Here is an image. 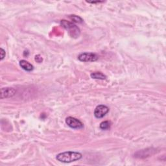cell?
Masks as SVG:
<instances>
[{"label":"cell","instance_id":"3","mask_svg":"<svg viewBox=\"0 0 166 166\" xmlns=\"http://www.w3.org/2000/svg\"><path fill=\"white\" fill-rule=\"evenodd\" d=\"M78 59L80 61L84 62H95L98 59V56L95 53L85 52L80 54L78 56Z\"/></svg>","mask_w":166,"mask_h":166},{"label":"cell","instance_id":"4","mask_svg":"<svg viewBox=\"0 0 166 166\" xmlns=\"http://www.w3.org/2000/svg\"><path fill=\"white\" fill-rule=\"evenodd\" d=\"M66 123L70 127L74 129H80L84 127L83 123L80 120L71 116L66 119Z\"/></svg>","mask_w":166,"mask_h":166},{"label":"cell","instance_id":"9","mask_svg":"<svg viewBox=\"0 0 166 166\" xmlns=\"http://www.w3.org/2000/svg\"><path fill=\"white\" fill-rule=\"evenodd\" d=\"M111 123L110 122H108V121H105V122H103L100 124V128L103 130H108L110 128Z\"/></svg>","mask_w":166,"mask_h":166},{"label":"cell","instance_id":"5","mask_svg":"<svg viewBox=\"0 0 166 166\" xmlns=\"http://www.w3.org/2000/svg\"><path fill=\"white\" fill-rule=\"evenodd\" d=\"M109 107L105 105H99L97 106L95 111H94V116L97 118H102L109 112Z\"/></svg>","mask_w":166,"mask_h":166},{"label":"cell","instance_id":"12","mask_svg":"<svg viewBox=\"0 0 166 166\" xmlns=\"http://www.w3.org/2000/svg\"><path fill=\"white\" fill-rule=\"evenodd\" d=\"M42 57L40 56V55H38L35 57V60L37 61V62H38V63H40V62H41L42 61Z\"/></svg>","mask_w":166,"mask_h":166},{"label":"cell","instance_id":"8","mask_svg":"<svg viewBox=\"0 0 166 166\" xmlns=\"http://www.w3.org/2000/svg\"><path fill=\"white\" fill-rule=\"evenodd\" d=\"M91 77L94 79H99V80H104L106 78V75H105L101 72H99V71H96V72H93L90 75Z\"/></svg>","mask_w":166,"mask_h":166},{"label":"cell","instance_id":"13","mask_svg":"<svg viewBox=\"0 0 166 166\" xmlns=\"http://www.w3.org/2000/svg\"><path fill=\"white\" fill-rule=\"evenodd\" d=\"M88 3H101L103 2H99V1H97V2H88Z\"/></svg>","mask_w":166,"mask_h":166},{"label":"cell","instance_id":"11","mask_svg":"<svg viewBox=\"0 0 166 166\" xmlns=\"http://www.w3.org/2000/svg\"><path fill=\"white\" fill-rule=\"evenodd\" d=\"M0 55H1V60H2L5 57V51L4 50L3 48H1V52H0Z\"/></svg>","mask_w":166,"mask_h":166},{"label":"cell","instance_id":"6","mask_svg":"<svg viewBox=\"0 0 166 166\" xmlns=\"http://www.w3.org/2000/svg\"><path fill=\"white\" fill-rule=\"evenodd\" d=\"M16 90L13 88H3L1 90V98H9L15 95Z\"/></svg>","mask_w":166,"mask_h":166},{"label":"cell","instance_id":"10","mask_svg":"<svg viewBox=\"0 0 166 166\" xmlns=\"http://www.w3.org/2000/svg\"><path fill=\"white\" fill-rule=\"evenodd\" d=\"M70 18L73 22H75V23H82V22L83 21L81 18L78 16H76V15L70 16Z\"/></svg>","mask_w":166,"mask_h":166},{"label":"cell","instance_id":"2","mask_svg":"<svg viewBox=\"0 0 166 166\" xmlns=\"http://www.w3.org/2000/svg\"><path fill=\"white\" fill-rule=\"evenodd\" d=\"M60 24L67 31H68L71 37H79V35L80 34V30L74 24L65 20H62L60 21Z\"/></svg>","mask_w":166,"mask_h":166},{"label":"cell","instance_id":"1","mask_svg":"<svg viewBox=\"0 0 166 166\" xmlns=\"http://www.w3.org/2000/svg\"><path fill=\"white\" fill-rule=\"evenodd\" d=\"M83 155L78 152L67 151L57 155L56 158L62 163H70L81 159Z\"/></svg>","mask_w":166,"mask_h":166},{"label":"cell","instance_id":"7","mask_svg":"<svg viewBox=\"0 0 166 166\" xmlns=\"http://www.w3.org/2000/svg\"><path fill=\"white\" fill-rule=\"evenodd\" d=\"M20 66H21V68L27 71H33L34 69V66L30 64L29 62L26 61L25 60H21L20 62Z\"/></svg>","mask_w":166,"mask_h":166}]
</instances>
